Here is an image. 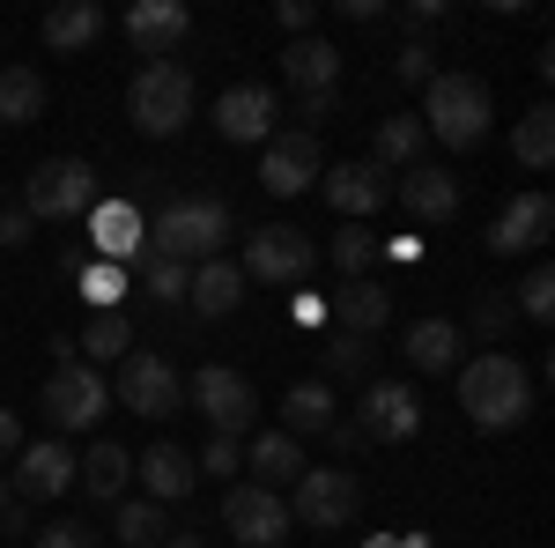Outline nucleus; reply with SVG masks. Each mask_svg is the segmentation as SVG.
<instances>
[{
	"label": "nucleus",
	"mask_w": 555,
	"mask_h": 548,
	"mask_svg": "<svg viewBox=\"0 0 555 548\" xmlns=\"http://www.w3.org/2000/svg\"><path fill=\"white\" fill-rule=\"evenodd\" d=\"M460 408L474 430H518L533 416V371L518 364L512 348H489L460 364Z\"/></svg>",
	"instance_id": "obj_1"
},
{
	"label": "nucleus",
	"mask_w": 555,
	"mask_h": 548,
	"mask_svg": "<svg viewBox=\"0 0 555 548\" xmlns=\"http://www.w3.org/2000/svg\"><path fill=\"white\" fill-rule=\"evenodd\" d=\"M222 238H230L222 193H178V201H164L156 230H149V253L178 259V267H201V259H222Z\"/></svg>",
	"instance_id": "obj_2"
},
{
	"label": "nucleus",
	"mask_w": 555,
	"mask_h": 548,
	"mask_svg": "<svg viewBox=\"0 0 555 548\" xmlns=\"http://www.w3.org/2000/svg\"><path fill=\"white\" fill-rule=\"evenodd\" d=\"M423 133L429 141H444V149H474V141H489V82L481 75H429V89H423Z\"/></svg>",
	"instance_id": "obj_3"
},
{
	"label": "nucleus",
	"mask_w": 555,
	"mask_h": 548,
	"mask_svg": "<svg viewBox=\"0 0 555 548\" xmlns=\"http://www.w3.org/2000/svg\"><path fill=\"white\" fill-rule=\"evenodd\" d=\"M127 119L149 133V141H171V133L193 119V75H185L178 60H149L127 82Z\"/></svg>",
	"instance_id": "obj_4"
},
{
	"label": "nucleus",
	"mask_w": 555,
	"mask_h": 548,
	"mask_svg": "<svg viewBox=\"0 0 555 548\" xmlns=\"http://www.w3.org/2000/svg\"><path fill=\"white\" fill-rule=\"evenodd\" d=\"M52 356H60L52 379H44V416H52V430H96V416L112 408L104 371L75 356V341H52Z\"/></svg>",
	"instance_id": "obj_5"
},
{
	"label": "nucleus",
	"mask_w": 555,
	"mask_h": 548,
	"mask_svg": "<svg viewBox=\"0 0 555 548\" xmlns=\"http://www.w3.org/2000/svg\"><path fill=\"white\" fill-rule=\"evenodd\" d=\"M15 208L30 222H75V215L96 208V164L82 156H44L30 178H23V201Z\"/></svg>",
	"instance_id": "obj_6"
},
{
	"label": "nucleus",
	"mask_w": 555,
	"mask_h": 548,
	"mask_svg": "<svg viewBox=\"0 0 555 548\" xmlns=\"http://www.w3.org/2000/svg\"><path fill=\"white\" fill-rule=\"evenodd\" d=\"M289 526H311V534H341L348 519H356V505H363V489H356V474L348 467H304L297 482H289Z\"/></svg>",
	"instance_id": "obj_7"
},
{
	"label": "nucleus",
	"mask_w": 555,
	"mask_h": 548,
	"mask_svg": "<svg viewBox=\"0 0 555 548\" xmlns=\"http://www.w3.org/2000/svg\"><path fill=\"white\" fill-rule=\"evenodd\" d=\"M185 400L208 416V437H245L259 416V393L245 371H230V364H201L193 379H185Z\"/></svg>",
	"instance_id": "obj_8"
},
{
	"label": "nucleus",
	"mask_w": 555,
	"mask_h": 548,
	"mask_svg": "<svg viewBox=\"0 0 555 548\" xmlns=\"http://www.w3.org/2000/svg\"><path fill=\"white\" fill-rule=\"evenodd\" d=\"M311 267H319V245L304 238L297 222H259L245 238V259H237L245 282H304Z\"/></svg>",
	"instance_id": "obj_9"
},
{
	"label": "nucleus",
	"mask_w": 555,
	"mask_h": 548,
	"mask_svg": "<svg viewBox=\"0 0 555 548\" xmlns=\"http://www.w3.org/2000/svg\"><path fill=\"white\" fill-rule=\"evenodd\" d=\"M119 400H127V416L164 422V416L185 408V379L171 371V356H141V348H127V356H119Z\"/></svg>",
	"instance_id": "obj_10"
},
{
	"label": "nucleus",
	"mask_w": 555,
	"mask_h": 548,
	"mask_svg": "<svg viewBox=\"0 0 555 548\" xmlns=\"http://www.w3.org/2000/svg\"><path fill=\"white\" fill-rule=\"evenodd\" d=\"M8 467H15V474H8L15 505H52V497L75 489V453H67L60 437H23V453Z\"/></svg>",
	"instance_id": "obj_11"
},
{
	"label": "nucleus",
	"mask_w": 555,
	"mask_h": 548,
	"mask_svg": "<svg viewBox=\"0 0 555 548\" xmlns=\"http://www.w3.org/2000/svg\"><path fill=\"white\" fill-rule=\"evenodd\" d=\"M356 430H363V445H408V437L423 430V400H415V385L371 379V385H363V408H356Z\"/></svg>",
	"instance_id": "obj_12"
},
{
	"label": "nucleus",
	"mask_w": 555,
	"mask_h": 548,
	"mask_svg": "<svg viewBox=\"0 0 555 548\" xmlns=\"http://www.w3.org/2000/svg\"><path fill=\"white\" fill-rule=\"evenodd\" d=\"M222 526H230L245 548H274L282 534H289V505H282V489L230 482V497H222Z\"/></svg>",
	"instance_id": "obj_13"
},
{
	"label": "nucleus",
	"mask_w": 555,
	"mask_h": 548,
	"mask_svg": "<svg viewBox=\"0 0 555 548\" xmlns=\"http://www.w3.org/2000/svg\"><path fill=\"white\" fill-rule=\"evenodd\" d=\"M319 133H267V149H259V186L267 193H304V186H319Z\"/></svg>",
	"instance_id": "obj_14"
},
{
	"label": "nucleus",
	"mask_w": 555,
	"mask_h": 548,
	"mask_svg": "<svg viewBox=\"0 0 555 548\" xmlns=\"http://www.w3.org/2000/svg\"><path fill=\"white\" fill-rule=\"evenodd\" d=\"M548 230H555V201L548 193H512L504 201V215L489 222V253H541L548 245Z\"/></svg>",
	"instance_id": "obj_15"
},
{
	"label": "nucleus",
	"mask_w": 555,
	"mask_h": 548,
	"mask_svg": "<svg viewBox=\"0 0 555 548\" xmlns=\"http://www.w3.org/2000/svg\"><path fill=\"white\" fill-rule=\"evenodd\" d=\"M274 119H282V104H274V89L259 82H237L215 97V127H222V141H245V149H267V133H274Z\"/></svg>",
	"instance_id": "obj_16"
},
{
	"label": "nucleus",
	"mask_w": 555,
	"mask_h": 548,
	"mask_svg": "<svg viewBox=\"0 0 555 548\" xmlns=\"http://www.w3.org/2000/svg\"><path fill=\"white\" fill-rule=\"evenodd\" d=\"M319 178H326V208H341L348 222H363V215H378L392 201V170H378L371 156L363 164H334V170H319Z\"/></svg>",
	"instance_id": "obj_17"
},
{
	"label": "nucleus",
	"mask_w": 555,
	"mask_h": 548,
	"mask_svg": "<svg viewBox=\"0 0 555 548\" xmlns=\"http://www.w3.org/2000/svg\"><path fill=\"white\" fill-rule=\"evenodd\" d=\"M185 30H193L185 0H133V15H127V38L141 52V67L149 60H171V44H185Z\"/></svg>",
	"instance_id": "obj_18"
},
{
	"label": "nucleus",
	"mask_w": 555,
	"mask_h": 548,
	"mask_svg": "<svg viewBox=\"0 0 555 548\" xmlns=\"http://www.w3.org/2000/svg\"><path fill=\"white\" fill-rule=\"evenodd\" d=\"M400 356H408L423 379H452V371L467 364V327H452V319H415L408 341H400Z\"/></svg>",
	"instance_id": "obj_19"
},
{
	"label": "nucleus",
	"mask_w": 555,
	"mask_h": 548,
	"mask_svg": "<svg viewBox=\"0 0 555 548\" xmlns=\"http://www.w3.org/2000/svg\"><path fill=\"white\" fill-rule=\"evenodd\" d=\"M392 193L415 222H452L460 215V178L444 164H408V178H392Z\"/></svg>",
	"instance_id": "obj_20"
},
{
	"label": "nucleus",
	"mask_w": 555,
	"mask_h": 548,
	"mask_svg": "<svg viewBox=\"0 0 555 548\" xmlns=\"http://www.w3.org/2000/svg\"><path fill=\"white\" fill-rule=\"evenodd\" d=\"M133 474H141V489H149V505H185L193 497V482H201V467H193V453H178L171 437H156L141 460H133Z\"/></svg>",
	"instance_id": "obj_21"
},
{
	"label": "nucleus",
	"mask_w": 555,
	"mask_h": 548,
	"mask_svg": "<svg viewBox=\"0 0 555 548\" xmlns=\"http://www.w3.org/2000/svg\"><path fill=\"white\" fill-rule=\"evenodd\" d=\"M326 311H334V334H363V341H371L378 327H392V290L363 275V282H341Z\"/></svg>",
	"instance_id": "obj_22"
},
{
	"label": "nucleus",
	"mask_w": 555,
	"mask_h": 548,
	"mask_svg": "<svg viewBox=\"0 0 555 548\" xmlns=\"http://www.w3.org/2000/svg\"><path fill=\"white\" fill-rule=\"evenodd\" d=\"M89 245L119 267V259H133L141 245H149V222H141L133 201H96V208H89Z\"/></svg>",
	"instance_id": "obj_23"
},
{
	"label": "nucleus",
	"mask_w": 555,
	"mask_h": 548,
	"mask_svg": "<svg viewBox=\"0 0 555 548\" xmlns=\"http://www.w3.org/2000/svg\"><path fill=\"white\" fill-rule=\"evenodd\" d=\"M282 75H289L297 97H334V89H341V52H334L326 38H289Z\"/></svg>",
	"instance_id": "obj_24"
},
{
	"label": "nucleus",
	"mask_w": 555,
	"mask_h": 548,
	"mask_svg": "<svg viewBox=\"0 0 555 548\" xmlns=\"http://www.w3.org/2000/svg\"><path fill=\"white\" fill-rule=\"evenodd\" d=\"M38 38L52 44V52H89V44L104 38V8H96V0H60V8H44Z\"/></svg>",
	"instance_id": "obj_25"
},
{
	"label": "nucleus",
	"mask_w": 555,
	"mask_h": 548,
	"mask_svg": "<svg viewBox=\"0 0 555 548\" xmlns=\"http://www.w3.org/2000/svg\"><path fill=\"white\" fill-rule=\"evenodd\" d=\"M341 422V400H334V385L326 379H304L282 393V430L289 437H319V430H334Z\"/></svg>",
	"instance_id": "obj_26"
},
{
	"label": "nucleus",
	"mask_w": 555,
	"mask_h": 548,
	"mask_svg": "<svg viewBox=\"0 0 555 548\" xmlns=\"http://www.w3.org/2000/svg\"><path fill=\"white\" fill-rule=\"evenodd\" d=\"M127 474H133V460H127V445H112V437H96L82 460H75V482H82L96 505H119L127 497Z\"/></svg>",
	"instance_id": "obj_27"
},
{
	"label": "nucleus",
	"mask_w": 555,
	"mask_h": 548,
	"mask_svg": "<svg viewBox=\"0 0 555 548\" xmlns=\"http://www.w3.org/2000/svg\"><path fill=\"white\" fill-rule=\"evenodd\" d=\"M185 296H193V311L230 319V311L245 304V275H237V259H201V267H193V282H185Z\"/></svg>",
	"instance_id": "obj_28"
},
{
	"label": "nucleus",
	"mask_w": 555,
	"mask_h": 548,
	"mask_svg": "<svg viewBox=\"0 0 555 548\" xmlns=\"http://www.w3.org/2000/svg\"><path fill=\"white\" fill-rule=\"evenodd\" d=\"M245 467L259 474V489H282V482L304 474V437H289V430H259L253 445H245Z\"/></svg>",
	"instance_id": "obj_29"
},
{
	"label": "nucleus",
	"mask_w": 555,
	"mask_h": 548,
	"mask_svg": "<svg viewBox=\"0 0 555 548\" xmlns=\"http://www.w3.org/2000/svg\"><path fill=\"white\" fill-rule=\"evenodd\" d=\"M319 371H326V385H371L378 379V348L363 334H334L319 348Z\"/></svg>",
	"instance_id": "obj_30"
},
{
	"label": "nucleus",
	"mask_w": 555,
	"mask_h": 548,
	"mask_svg": "<svg viewBox=\"0 0 555 548\" xmlns=\"http://www.w3.org/2000/svg\"><path fill=\"white\" fill-rule=\"evenodd\" d=\"M38 112H44V75L23 67V60H8L0 67V127H30Z\"/></svg>",
	"instance_id": "obj_31"
},
{
	"label": "nucleus",
	"mask_w": 555,
	"mask_h": 548,
	"mask_svg": "<svg viewBox=\"0 0 555 548\" xmlns=\"http://www.w3.org/2000/svg\"><path fill=\"white\" fill-rule=\"evenodd\" d=\"M164 505H149V497H119V511H112V541L127 548H164Z\"/></svg>",
	"instance_id": "obj_32"
},
{
	"label": "nucleus",
	"mask_w": 555,
	"mask_h": 548,
	"mask_svg": "<svg viewBox=\"0 0 555 548\" xmlns=\"http://www.w3.org/2000/svg\"><path fill=\"white\" fill-rule=\"evenodd\" d=\"M133 348V319L127 311H89L82 341H75V356H96V364H119Z\"/></svg>",
	"instance_id": "obj_33"
},
{
	"label": "nucleus",
	"mask_w": 555,
	"mask_h": 548,
	"mask_svg": "<svg viewBox=\"0 0 555 548\" xmlns=\"http://www.w3.org/2000/svg\"><path fill=\"white\" fill-rule=\"evenodd\" d=\"M423 141H429V133H423L415 112H392V119H378V156H371V164H378V170L400 164V170H408L415 156H423Z\"/></svg>",
	"instance_id": "obj_34"
},
{
	"label": "nucleus",
	"mask_w": 555,
	"mask_h": 548,
	"mask_svg": "<svg viewBox=\"0 0 555 548\" xmlns=\"http://www.w3.org/2000/svg\"><path fill=\"white\" fill-rule=\"evenodd\" d=\"M512 156L526 170H548L555 164V112H548V104H533V112L512 127Z\"/></svg>",
	"instance_id": "obj_35"
},
{
	"label": "nucleus",
	"mask_w": 555,
	"mask_h": 548,
	"mask_svg": "<svg viewBox=\"0 0 555 548\" xmlns=\"http://www.w3.org/2000/svg\"><path fill=\"white\" fill-rule=\"evenodd\" d=\"M371 267H378V238H371L363 222L334 230V275H341V282H363Z\"/></svg>",
	"instance_id": "obj_36"
},
{
	"label": "nucleus",
	"mask_w": 555,
	"mask_h": 548,
	"mask_svg": "<svg viewBox=\"0 0 555 548\" xmlns=\"http://www.w3.org/2000/svg\"><path fill=\"white\" fill-rule=\"evenodd\" d=\"M75 282H82L89 311H119V296H127V275H119L112 259H89V267H75Z\"/></svg>",
	"instance_id": "obj_37"
},
{
	"label": "nucleus",
	"mask_w": 555,
	"mask_h": 548,
	"mask_svg": "<svg viewBox=\"0 0 555 548\" xmlns=\"http://www.w3.org/2000/svg\"><path fill=\"white\" fill-rule=\"evenodd\" d=\"M429 75H437V52H429V38H408L400 52H392V82L429 89Z\"/></svg>",
	"instance_id": "obj_38"
},
{
	"label": "nucleus",
	"mask_w": 555,
	"mask_h": 548,
	"mask_svg": "<svg viewBox=\"0 0 555 548\" xmlns=\"http://www.w3.org/2000/svg\"><path fill=\"white\" fill-rule=\"evenodd\" d=\"M518 311H526L533 327H548V319H555V275H548V267H533V275L518 282Z\"/></svg>",
	"instance_id": "obj_39"
},
{
	"label": "nucleus",
	"mask_w": 555,
	"mask_h": 548,
	"mask_svg": "<svg viewBox=\"0 0 555 548\" xmlns=\"http://www.w3.org/2000/svg\"><path fill=\"white\" fill-rule=\"evenodd\" d=\"M141 282H149V296H156V304H178V296H185V282H193V267H178V259H156V253H149Z\"/></svg>",
	"instance_id": "obj_40"
},
{
	"label": "nucleus",
	"mask_w": 555,
	"mask_h": 548,
	"mask_svg": "<svg viewBox=\"0 0 555 548\" xmlns=\"http://www.w3.org/2000/svg\"><path fill=\"white\" fill-rule=\"evenodd\" d=\"M30 548H96V526H82V519H52V526L30 534Z\"/></svg>",
	"instance_id": "obj_41"
},
{
	"label": "nucleus",
	"mask_w": 555,
	"mask_h": 548,
	"mask_svg": "<svg viewBox=\"0 0 555 548\" xmlns=\"http://www.w3.org/2000/svg\"><path fill=\"white\" fill-rule=\"evenodd\" d=\"M467 327H474L481 341H496L504 327H512V304H504L496 290H481V296H474V319H467Z\"/></svg>",
	"instance_id": "obj_42"
},
{
	"label": "nucleus",
	"mask_w": 555,
	"mask_h": 548,
	"mask_svg": "<svg viewBox=\"0 0 555 548\" xmlns=\"http://www.w3.org/2000/svg\"><path fill=\"white\" fill-rule=\"evenodd\" d=\"M201 474H237V467H245V445H237V437H208V453H201Z\"/></svg>",
	"instance_id": "obj_43"
},
{
	"label": "nucleus",
	"mask_w": 555,
	"mask_h": 548,
	"mask_svg": "<svg viewBox=\"0 0 555 548\" xmlns=\"http://www.w3.org/2000/svg\"><path fill=\"white\" fill-rule=\"evenodd\" d=\"M30 238H38V222H30V215H23V208H0V245H8V253H23Z\"/></svg>",
	"instance_id": "obj_44"
},
{
	"label": "nucleus",
	"mask_w": 555,
	"mask_h": 548,
	"mask_svg": "<svg viewBox=\"0 0 555 548\" xmlns=\"http://www.w3.org/2000/svg\"><path fill=\"white\" fill-rule=\"evenodd\" d=\"M274 23H282L289 38H311V23H319V8H311V0H282V8H274Z\"/></svg>",
	"instance_id": "obj_45"
},
{
	"label": "nucleus",
	"mask_w": 555,
	"mask_h": 548,
	"mask_svg": "<svg viewBox=\"0 0 555 548\" xmlns=\"http://www.w3.org/2000/svg\"><path fill=\"white\" fill-rule=\"evenodd\" d=\"M400 23H408V38H423V30L444 23V0H408V15H400Z\"/></svg>",
	"instance_id": "obj_46"
},
{
	"label": "nucleus",
	"mask_w": 555,
	"mask_h": 548,
	"mask_svg": "<svg viewBox=\"0 0 555 548\" xmlns=\"http://www.w3.org/2000/svg\"><path fill=\"white\" fill-rule=\"evenodd\" d=\"M297 119H304L297 133H319L326 119H334V97H297Z\"/></svg>",
	"instance_id": "obj_47"
},
{
	"label": "nucleus",
	"mask_w": 555,
	"mask_h": 548,
	"mask_svg": "<svg viewBox=\"0 0 555 548\" xmlns=\"http://www.w3.org/2000/svg\"><path fill=\"white\" fill-rule=\"evenodd\" d=\"M15 453H23V416L0 408V460H15Z\"/></svg>",
	"instance_id": "obj_48"
},
{
	"label": "nucleus",
	"mask_w": 555,
	"mask_h": 548,
	"mask_svg": "<svg viewBox=\"0 0 555 548\" xmlns=\"http://www.w3.org/2000/svg\"><path fill=\"white\" fill-rule=\"evenodd\" d=\"M341 15H348V23H378L385 0H341Z\"/></svg>",
	"instance_id": "obj_49"
},
{
	"label": "nucleus",
	"mask_w": 555,
	"mask_h": 548,
	"mask_svg": "<svg viewBox=\"0 0 555 548\" xmlns=\"http://www.w3.org/2000/svg\"><path fill=\"white\" fill-rule=\"evenodd\" d=\"M326 437H334V453H363V430H356V422H334Z\"/></svg>",
	"instance_id": "obj_50"
},
{
	"label": "nucleus",
	"mask_w": 555,
	"mask_h": 548,
	"mask_svg": "<svg viewBox=\"0 0 555 548\" xmlns=\"http://www.w3.org/2000/svg\"><path fill=\"white\" fill-rule=\"evenodd\" d=\"M0 534H30V505H8V511H0Z\"/></svg>",
	"instance_id": "obj_51"
},
{
	"label": "nucleus",
	"mask_w": 555,
	"mask_h": 548,
	"mask_svg": "<svg viewBox=\"0 0 555 548\" xmlns=\"http://www.w3.org/2000/svg\"><path fill=\"white\" fill-rule=\"evenodd\" d=\"M164 548H208L201 534H164Z\"/></svg>",
	"instance_id": "obj_52"
},
{
	"label": "nucleus",
	"mask_w": 555,
	"mask_h": 548,
	"mask_svg": "<svg viewBox=\"0 0 555 548\" xmlns=\"http://www.w3.org/2000/svg\"><path fill=\"white\" fill-rule=\"evenodd\" d=\"M363 548H400V541H392V534H378V541H363Z\"/></svg>",
	"instance_id": "obj_53"
},
{
	"label": "nucleus",
	"mask_w": 555,
	"mask_h": 548,
	"mask_svg": "<svg viewBox=\"0 0 555 548\" xmlns=\"http://www.w3.org/2000/svg\"><path fill=\"white\" fill-rule=\"evenodd\" d=\"M8 505H15V489H8V482H0V511H8Z\"/></svg>",
	"instance_id": "obj_54"
}]
</instances>
